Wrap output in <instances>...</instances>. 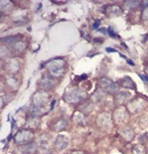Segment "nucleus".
<instances>
[{
    "mask_svg": "<svg viewBox=\"0 0 148 154\" xmlns=\"http://www.w3.org/2000/svg\"><path fill=\"white\" fill-rule=\"evenodd\" d=\"M73 154H81V153H74Z\"/></svg>",
    "mask_w": 148,
    "mask_h": 154,
    "instance_id": "12",
    "label": "nucleus"
},
{
    "mask_svg": "<svg viewBox=\"0 0 148 154\" xmlns=\"http://www.w3.org/2000/svg\"><path fill=\"white\" fill-rule=\"evenodd\" d=\"M145 149L141 145H137L133 149V154H145Z\"/></svg>",
    "mask_w": 148,
    "mask_h": 154,
    "instance_id": "3",
    "label": "nucleus"
},
{
    "mask_svg": "<svg viewBox=\"0 0 148 154\" xmlns=\"http://www.w3.org/2000/svg\"><path fill=\"white\" fill-rule=\"evenodd\" d=\"M144 17L145 19H148V9L145 10V12H144Z\"/></svg>",
    "mask_w": 148,
    "mask_h": 154,
    "instance_id": "7",
    "label": "nucleus"
},
{
    "mask_svg": "<svg viewBox=\"0 0 148 154\" xmlns=\"http://www.w3.org/2000/svg\"><path fill=\"white\" fill-rule=\"evenodd\" d=\"M99 26H100V21H96L95 23L93 25V29H97Z\"/></svg>",
    "mask_w": 148,
    "mask_h": 154,
    "instance_id": "6",
    "label": "nucleus"
},
{
    "mask_svg": "<svg viewBox=\"0 0 148 154\" xmlns=\"http://www.w3.org/2000/svg\"><path fill=\"white\" fill-rule=\"evenodd\" d=\"M122 84L123 86L125 87V88H128L134 89L135 87L134 83H133V82L132 81V79L128 78V77H126L124 79H122Z\"/></svg>",
    "mask_w": 148,
    "mask_h": 154,
    "instance_id": "2",
    "label": "nucleus"
},
{
    "mask_svg": "<svg viewBox=\"0 0 148 154\" xmlns=\"http://www.w3.org/2000/svg\"><path fill=\"white\" fill-rule=\"evenodd\" d=\"M123 134H124V136H126V138H128V139H132L133 137V131L130 130V129H126V130H124L123 131Z\"/></svg>",
    "mask_w": 148,
    "mask_h": 154,
    "instance_id": "4",
    "label": "nucleus"
},
{
    "mask_svg": "<svg viewBox=\"0 0 148 154\" xmlns=\"http://www.w3.org/2000/svg\"><path fill=\"white\" fill-rule=\"evenodd\" d=\"M143 4L144 5V6H145L146 7H148V1H145L143 2Z\"/></svg>",
    "mask_w": 148,
    "mask_h": 154,
    "instance_id": "9",
    "label": "nucleus"
},
{
    "mask_svg": "<svg viewBox=\"0 0 148 154\" xmlns=\"http://www.w3.org/2000/svg\"><path fill=\"white\" fill-rule=\"evenodd\" d=\"M143 77H144V78H142L143 79H144L145 80H146V81L148 82V76L147 75H143Z\"/></svg>",
    "mask_w": 148,
    "mask_h": 154,
    "instance_id": "10",
    "label": "nucleus"
},
{
    "mask_svg": "<svg viewBox=\"0 0 148 154\" xmlns=\"http://www.w3.org/2000/svg\"><path fill=\"white\" fill-rule=\"evenodd\" d=\"M128 63H129V64H131V65H134V63H132V61H131V60H128Z\"/></svg>",
    "mask_w": 148,
    "mask_h": 154,
    "instance_id": "11",
    "label": "nucleus"
},
{
    "mask_svg": "<svg viewBox=\"0 0 148 154\" xmlns=\"http://www.w3.org/2000/svg\"><path fill=\"white\" fill-rule=\"evenodd\" d=\"M108 34H109L110 36H115V33L114 32V31H113V29H111V28H108Z\"/></svg>",
    "mask_w": 148,
    "mask_h": 154,
    "instance_id": "5",
    "label": "nucleus"
},
{
    "mask_svg": "<svg viewBox=\"0 0 148 154\" xmlns=\"http://www.w3.org/2000/svg\"><path fill=\"white\" fill-rule=\"evenodd\" d=\"M99 85L102 90L109 93H114L118 90L117 84L107 78H101L99 80Z\"/></svg>",
    "mask_w": 148,
    "mask_h": 154,
    "instance_id": "1",
    "label": "nucleus"
},
{
    "mask_svg": "<svg viewBox=\"0 0 148 154\" xmlns=\"http://www.w3.org/2000/svg\"><path fill=\"white\" fill-rule=\"evenodd\" d=\"M107 51H108V52H115V51H116L115 50V49H112V48H107Z\"/></svg>",
    "mask_w": 148,
    "mask_h": 154,
    "instance_id": "8",
    "label": "nucleus"
}]
</instances>
